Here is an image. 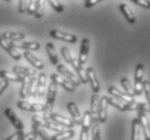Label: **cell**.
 <instances>
[{
    "mask_svg": "<svg viewBox=\"0 0 150 140\" xmlns=\"http://www.w3.org/2000/svg\"><path fill=\"white\" fill-rule=\"evenodd\" d=\"M56 92H57V85L56 83H54L53 81H51L50 85H49L48 89V95H47V103L45 105V111L42 115L49 119V115L52 113V109L54 107V101L55 97H56Z\"/></svg>",
    "mask_w": 150,
    "mask_h": 140,
    "instance_id": "cell-1",
    "label": "cell"
},
{
    "mask_svg": "<svg viewBox=\"0 0 150 140\" xmlns=\"http://www.w3.org/2000/svg\"><path fill=\"white\" fill-rule=\"evenodd\" d=\"M106 100H107L108 105H111L120 111H134V110L136 111L138 108V103H135V101L125 103V101H122V100L113 98V97H106Z\"/></svg>",
    "mask_w": 150,
    "mask_h": 140,
    "instance_id": "cell-2",
    "label": "cell"
},
{
    "mask_svg": "<svg viewBox=\"0 0 150 140\" xmlns=\"http://www.w3.org/2000/svg\"><path fill=\"white\" fill-rule=\"evenodd\" d=\"M138 113V121L140 123V127H142V134H144L145 136V140H150V132H149V113L144 112V111H139L137 110Z\"/></svg>",
    "mask_w": 150,
    "mask_h": 140,
    "instance_id": "cell-3",
    "label": "cell"
},
{
    "mask_svg": "<svg viewBox=\"0 0 150 140\" xmlns=\"http://www.w3.org/2000/svg\"><path fill=\"white\" fill-rule=\"evenodd\" d=\"M50 36L54 39H57V40H62V41L69 42V43H76L77 42V37L75 34H67V32H64L62 30H57V29H53V30L50 31Z\"/></svg>",
    "mask_w": 150,
    "mask_h": 140,
    "instance_id": "cell-4",
    "label": "cell"
},
{
    "mask_svg": "<svg viewBox=\"0 0 150 140\" xmlns=\"http://www.w3.org/2000/svg\"><path fill=\"white\" fill-rule=\"evenodd\" d=\"M57 71L61 73V75L63 78H65L66 80H68L69 82H71L76 87L80 85V81H79V79L77 78V75H76L75 73H72L71 71H69L64 65H62V64L61 65H57Z\"/></svg>",
    "mask_w": 150,
    "mask_h": 140,
    "instance_id": "cell-5",
    "label": "cell"
},
{
    "mask_svg": "<svg viewBox=\"0 0 150 140\" xmlns=\"http://www.w3.org/2000/svg\"><path fill=\"white\" fill-rule=\"evenodd\" d=\"M49 119L52 120V121H54L55 123L62 125L63 127L65 126V127H68V128H72V127L75 126V123L72 122L71 119H69L67 116L61 115V114H58V113L52 112L51 114L49 115Z\"/></svg>",
    "mask_w": 150,
    "mask_h": 140,
    "instance_id": "cell-6",
    "label": "cell"
},
{
    "mask_svg": "<svg viewBox=\"0 0 150 140\" xmlns=\"http://www.w3.org/2000/svg\"><path fill=\"white\" fill-rule=\"evenodd\" d=\"M51 81L56 83V85H62L66 91H68V92H75L76 86L74 85L71 82H69L68 80H66L65 78H63L62 75L53 73V75H51Z\"/></svg>",
    "mask_w": 150,
    "mask_h": 140,
    "instance_id": "cell-7",
    "label": "cell"
},
{
    "mask_svg": "<svg viewBox=\"0 0 150 140\" xmlns=\"http://www.w3.org/2000/svg\"><path fill=\"white\" fill-rule=\"evenodd\" d=\"M89 50H90V40L88 38H83L81 42L80 52H79V57H78V62L81 66L84 65L85 63H86V61H88Z\"/></svg>",
    "mask_w": 150,
    "mask_h": 140,
    "instance_id": "cell-8",
    "label": "cell"
},
{
    "mask_svg": "<svg viewBox=\"0 0 150 140\" xmlns=\"http://www.w3.org/2000/svg\"><path fill=\"white\" fill-rule=\"evenodd\" d=\"M0 46L4 49V51H7L10 56H12V58H14L15 61H20L21 57H22V55L18 53L16 49L14 48L12 43L10 41H8V40H4L2 38H0Z\"/></svg>",
    "mask_w": 150,
    "mask_h": 140,
    "instance_id": "cell-9",
    "label": "cell"
},
{
    "mask_svg": "<svg viewBox=\"0 0 150 140\" xmlns=\"http://www.w3.org/2000/svg\"><path fill=\"white\" fill-rule=\"evenodd\" d=\"M71 66L74 67L75 71L77 72V78L79 79L80 83H83V84H86L88 83V77H86V72H85V69L82 67L78 62V58H72L71 61Z\"/></svg>",
    "mask_w": 150,
    "mask_h": 140,
    "instance_id": "cell-10",
    "label": "cell"
},
{
    "mask_svg": "<svg viewBox=\"0 0 150 140\" xmlns=\"http://www.w3.org/2000/svg\"><path fill=\"white\" fill-rule=\"evenodd\" d=\"M107 100H106V96H103L99 98V106L98 111H97V119H98L99 123H105L107 121Z\"/></svg>",
    "mask_w": 150,
    "mask_h": 140,
    "instance_id": "cell-11",
    "label": "cell"
},
{
    "mask_svg": "<svg viewBox=\"0 0 150 140\" xmlns=\"http://www.w3.org/2000/svg\"><path fill=\"white\" fill-rule=\"evenodd\" d=\"M4 113H6V116L9 119V121L11 122V124L13 125L15 129L18 130V132L23 130L24 125H23V123H22V121L16 116V114L13 112V110H11L10 108H7V109L4 110Z\"/></svg>",
    "mask_w": 150,
    "mask_h": 140,
    "instance_id": "cell-12",
    "label": "cell"
},
{
    "mask_svg": "<svg viewBox=\"0 0 150 140\" xmlns=\"http://www.w3.org/2000/svg\"><path fill=\"white\" fill-rule=\"evenodd\" d=\"M86 72V77H88V82H90L91 86H92V89L94 94H98L99 92V83L98 80H97V77H96V73L94 71V69L92 67H89V68L85 70Z\"/></svg>",
    "mask_w": 150,
    "mask_h": 140,
    "instance_id": "cell-13",
    "label": "cell"
},
{
    "mask_svg": "<svg viewBox=\"0 0 150 140\" xmlns=\"http://www.w3.org/2000/svg\"><path fill=\"white\" fill-rule=\"evenodd\" d=\"M11 43H12V45H13L14 48H20V49H23V50H26L27 52L29 51H38L39 49H40V44L38 43V42L36 41H30V42H12L10 41Z\"/></svg>",
    "mask_w": 150,
    "mask_h": 140,
    "instance_id": "cell-14",
    "label": "cell"
},
{
    "mask_svg": "<svg viewBox=\"0 0 150 140\" xmlns=\"http://www.w3.org/2000/svg\"><path fill=\"white\" fill-rule=\"evenodd\" d=\"M67 110H68L69 114L71 115L72 117V122L75 124H81V115H80V111H79L78 107H77V105H76V103H74V101H70V103H68V105H67Z\"/></svg>",
    "mask_w": 150,
    "mask_h": 140,
    "instance_id": "cell-15",
    "label": "cell"
},
{
    "mask_svg": "<svg viewBox=\"0 0 150 140\" xmlns=\"http://www.w3.org/2000/svg\"><path fill=\"white\" fill-rule=\"evenodd\" d=\"M108 92H109V94L112 96L113 98L120 99V100L125 101V103H132V101H134L133 97H131V96L126 95L125 93H122L121 91L117 89L115 86H110L109 89H108Z\"/></svg>",
    "mask_w": 150,
    "mask_h": 140,
    "instance_id": "cell-16",
    "label": "cell"
},
{
    "mask_svg": "<svg viewBox=\"0 0 150 140\" xmlns=\"http://www.w3.org/2000/svg\"><path fill=\"white\" fill-rule=\"evenodd\" d=\"M23 56H24L25 59L30 63L31 65L34 66L36 69H43V67H45V64H43V62H42V61H40L39 58H37L36 56H34L30 52L25 51L24 53H23Z\"/></svg>",
    "mask_w": 150,
    "mask_h": 140,
    "instance_id": "cell-17",
    "label": "cell"
},
{
    "mask_svg": "<svg viewBox=\"0 0 150 140\" xmlns=\"http://www.w3.org/2000/svg\"><path fill=\"white\" fill-rule=\"evenodd\" d=\"M1 38L4 40H8V41L18 42L25 39V34L22 32H17V31H7L1 36Z\"/></svg>",
    "mask_w": 150,
    "mask_h": 140,
    "instance_id": "cell-18",
    "label": "cell"
},
{
    "mask_svg": "<svg viewBox=\"0 0 150 140\" xmlns=\"http://www.w3.org/2000/svg\"><path fill=\"white\" fill-rule=\"evenodd\" d=\"M45 85H47V75L41 72L39 78L37 79V94L39 97H43L45 93Z\"/></svg>",
    "mask_w": 150,
    "mask_h": 140,
    "instance_id": "cell-19",
    "label": "cell"
},
{
    "mask_svg": "<svg viewBox=\"0 0 150 140\" xmlns=\"http://www.w3.org/2000/svg\"><path fill=\"white\" fill-rule=\"evenodd\" d=\"M0 78L7 80L8 82H23L25 77L17 75L15 73H11L9 71H6V70H1L0 71Z\"/></svg>",
    "mask_w": 150,
    "mask_h": 140,
    "instance_id": "cell-20",
    "label": "cell"
},
{
    "mask_svg": "<svg viewBox=\"0 0 150 140\" xmlns=\"http://www.w3.org/2000/svg\"><path fill=\"white\" fill-rule=\"evenodd\" d=\"M13 73L17 75H22V77H27V78H31V77H34L37 72L36 70L33 68H28V67H14L13 68Z\"/></svg>",
    "mask_w": 150,
    "mask_h": 140,
    "instance_id": "cell-21",
    "label": "cell"
},
{
    "mask_svg": "<svg viewBox=\"0 0 150 140\" xmlns=\"http://www.w3.org/2000/svg\"><path fill=\"white\" fill-rule=\"evenodd\" d=\"M119 9H120V11L123 13L124 17L126 18V21L129 22L130 24H134V23L136 22V18H135V16H134L133 12H132V10H131L130 7H129L127 4H121L119 6Z\"/></svg>",
    "mask_w": 150,
    "mask_h": 140,
    "instance_id": "cell-22",
    "label": "cell"
},
{
    "mask_svg": "<svg viewBox=\"0 0 150 140\" xmlns=\"http://www.w3.org/2000/svg\"><path fill=\"white\" fill-rule=\"evenodd\" d=\"M140 136H142L140 123L138 119H135L132 122V137H131V140H142L140 139Z\"/></svg>",
    "mask_w": 150,
    "mask_h": 140,
    "instance_id": "cell-23",
    "label": "cell"
},
{
    "mask_svg": "<svg viewBox=\"0 0 150 140\" xmlns=\"http://www.w3.org/2000/svg\"><path fill=\"white\" fill-rule=\"evenodd\" d=\"M47 48V52H48L49 58H50V62L52 63V65H58V57H57V53L55 51L54 44L49 42L45 45Z\"/></svg>",
    "mask_w": 150,
    "mask_h": 140,
    "instance_id": "cell-24",
    "label": "cell"
},
{
    "mask_svg": "<svg viewBox=\"0 0 150 140\" xmlns=\"http://www.w3.org/2000/svg\"><path fill=\"white\" fill-rule=\"evenodd\" d=\"M99 97L98 94H94L92 96V101H91V110H90V113H91V117L94 119V117H97V111H98V106H99Z\"/></svg>",
    "mask_w": 150,
    "mask_h": 140,
    "instance_id": "cell-25",
    "label": "cell"
},
{
    "mask_svg": "<svg viewBox=\"0 0 150 140\" xmlns=\"http://www.w3.org/2000/svg\"><path fill=\"white\" fill-rule=\"evenodd\" d=\"M43 128L53 130V132H56V133H61V132L64 130V127L62 126V125L55 123L54 121H52V120H50V119H47L45 125H43Z\"/></svg>",
    "mask_w": 150,
    "mask_h": 140,
    "instance_id": "cell-26",
    "label": "cell"
},
{
    "mask_svg": "<svg viewBox=\"0 0 150 140\" xmlns=\"http://www.w3.org/2000/svg\"><path fill=\"white\" fill-rule=\"evenodd\" d=\"M74 136H75L74 130H63L61 133H57L56 135L52 136V140H67L72 138Z\"/></svg>",
    "mask_w": 150,
    "mask_h": 140,
    "instance_id": "cell-27",
    "label": "cell"
},
{
    "mask_svg": "<svg viewBox=\"0 0 150 140\" xmlns=\"http://www.w3.org/2000/svg\"><path fill=\"white\" fill-rule=\"evenodd\" d=\"M20 95L22 99H26L29 97V78H27V77H25V79L22 82Z\"/></svg>",
    "mask_w": 150,
    "mask_h": 140,
    "instance_id": "cell-28",
    "label": "cell"
},
{
    "mask_svg": "<svg viewBox=\"0 0 150 140\" xmlns=\"http://www.w3.org/2000/svg\"><path fill=\"white\" fill-rule=\"evenodd\" d=\"M91 124H92V117H91V113L90 111H85L81 120V126L82 129L89 130L91 129Z\"/></svg>",
    "mask_w": 150,
    "mask_h": 140,
    "instance_id": "cell-29",
    "label": "cell"
},
{
    "mask_svg": "<svg viewBox=\"0 0 150 140\" xmlns=\"http://www.w3.org/2000/svg\"><path fill=\"white\" fill-rule=\"evenodd\" d=\"M92 140H100V136H99V122L97 117L92 119Z\"/></svg>",
    "mask_w": 150,
    "mask_h": 140,
    "instance_id": "cell-30",
    "label": "cell"
},
{
    "mask_svg": "<svg viewBox=\"0 0 150 140\" xmlns=\"http://www.w3.org/2000/svg\"><path fill=\"white\" fill-rule=\"evenodd\" d=\"M120 83H121L122 87L124 89V91H125L126 95L133 97L134 91H133V86H132V84H131V82H130V80L126 78H122L121 79V81H120Z\"/></svg>",
    "mask_w": 150,
    "mask_h": 140,
    "instance_id": "cell-31",
    "label": "cell"
},
{
    "mask_svg": "<svg viewBox=\"0 0 150 140\" xmlns=\"http://www.w3.org/2000/svg\"><path fill=\"white\" fill-rule=\"evenodd\" d=\"M33 129L37 133V135H39V136L42 138V140H52V136H50V135L47 133L45 128H43V127L37 126V125H34V124H33Z\"/></svg>",
    "mask_w": 150,
    "mask_h": 140,
    "instance_id": "cell-32",
    "label": "cell"
},
{
    "mask_svg": "<svg viewBox=\"0 0 150 140\" xmlns=\"http://www.w3.org/2000/svg\"><path fill=\"white\" fill-rule=\"evenodd\" d=\"M37 95V78L31 77L29 78V97L35 98Z\"/></svg>",
    "mask_w": 150,
    "mask_h": 140,
    "instance_id": "cell-33",
    "label": "cell"
},
{
    "mask_svg": "<svg viewBox=\"0 0 150 140\" xmlns=\"http://www.w3.org/2000/svg\"><path fill=\"white\" fill-rule=\"evenodd\" d=\"M144 77V66L143 64H138L135 69V83H142L143 82Z\"/></svg>",
    "mask_w": 150,
    "mask_h": 140,
    "instance_id": "cell-34",
    "label": "cell"
},
{
    "mask_svg": "<svg viewBox=\"0 0 150 140\" xmlns=\"http://www.w3.org/2000/svg\"><path fill=\"white\" fill-rule=\"evenodd\" d=\"M39 4H40V1H39V0H30V1H29V4H28V9L26 13H28L29 15H35L38 7H39Z\"/></svg>",
    "mask_w": 150,
    "mask_h": 140,
    "instance_id": "cell-35",
    "label": "cell"
},
{
    "mask_svg": "<svg viewBox=\"0 0 150 140\" xmlns=\"http://www.w3.org/2000/svg\"><path fill=\"white\" fill-rule=\"evenodd\" d=\"M31 120H33V124H34V125L43 127L45 121H47V117H45L43 115H40V114H36V115L33 116Z\"/></svg>",
    "mask_w": 150,
    "mask_h": 140,
    "instance_id": "cell-36",
    "label": "cell"
},
{
    "mask_svg": "<svg viewBox=\"0 0 150 140\" xmlns=\"http://www.w3.org/2000/svg\"><path fill=\"white\" fill-rule=\"evenodd\" d=\"M142 84H143V92L145 93V96H146V99H147V103H149V100H150V81L147 79V80H145V81H143L142 82Z\"/></svg>",
    "mask_w": 150,
    "mask_h": 140,
    "instance_id": "cell-37",
    "label": "cell"
},
{
    "mask_svg": "<svg viewBox=\"0 0 150 140\" xmlns=\"http://www.w3.org/2000/svg\"><path fill=\"white\" fill-rule=\"evenodd\" d=\"M61 53H62V56L64 57V59H65L66 63H71L72 61V56H71V53H70V51H69L68 48H66V46H63V48L61 49Z\"/></svg>",
    "mask_w": 150,
    "mask_h": 140,
    "instance_id": "cell-38",
    "label": "cell"
},
{
    "mask_svg": "<svg viewBox=\"0 0 150 140\" xmlns=\"http://www.w3.org/2000/svg\"><path fill=\"white\" fill-rule=\"evenodd\" d=\"M49 4H50L56 12H58V13H61V12L64 11L63 4H62L61 2H58V1H55V0H49Z\"/></svg>",
    "mask_w": 150,
    "mask_h": 140,
    "instance_id": "cell-39",
    "label": "cell"
},
{
    "mask_svg": "<svg viewBox=\"0 0 150 140\" xmlns=\"http://www.w3.org/2000/svg\"><path fill=\"white\" fill-rule=\"evenodd\" d=\"M18 12L20 13H26L28 9V4H29V1L28 0H21L18 1Z\"/></svg>",
    "mask_w": 150,
    "mask_h": 140,
    "instance_id": "cell-40",
    "label": "cell"
},
{
    "mask_svg": "<svg viewBox=\"0 0 150 140\" xmlns=\"http://www.w3.org/2000/svg\"><path fill=\"white\" fill-rule=\"evenodd\" d=\"M30 111L31 112H43L45 111V105H41V103H31Z\"/></svg>",
    "mask_w": 150,
    "mask_h": 140,
    "instance_id": "cell-41",
    "label": "cell"
},
{
    "mask_svg": "<svg viewBox=\"0 0 150 140\" xmlns=\"http://www.w3.org/2000/svg\"><path fill=\"white\" fill-rule=\"evenodd\" d=\"M30 105L31 103L24 101V100H21L16 103L17 108H20L21 110H24V111H30Z\"/></svg>",
    "mask_w": 150,
    "mask_h": 140,
    "instance_id": "cell-42",
    "label": "cell"
},
{
    "mask_svg": "<svg viewBox=\"0 0 150 140\" xmlns=\"http://www.w3.org/2000/svg\"><path fill=\"white\" fill-rule=\"evenodd\" d=\"M37 137H38L37 133H36L35 130H33L30 133L23 134V136H22V138H21L20 140H35Z\"/></svg>",
    "mask_w": 150,
    "mask_h": 140,
    "instance_id": "cell-43",
    "label": "cell"
},
{
    "mask_svg": "<svg viewBox=\"0 0 150 140\" xmlns=\"http://www.w3.org/2000/svg\"><path fill=\"white\" fill-rule=\"evenodd\" d=\"M133 91H134V96H139L143 93V84L142 83H135Z\"/></svg>",
    "mask_w": 150,
    "mask_h": 140,
    "instance_id": "cell-44",
    "label": "cell"
},
{
    "mask_svg": "<svg viewBox=\"0 0 150 140\" xmlns=\"http://www.w3.org/2000/svg\"><path fill=\"white\" fill-rule=\"evenodd\" d=\"M133 2L138 4V6H140V7L146 8V9H149L150 8V2L147 1V0H133Z\"/></svg>",
    "mask_w": 150,
    "mask_h": 140,
    "instance_id": "cell-45",
    "label": "cell"
},
{
    "mask_svg": "<svg viewBox=\"0 0 150 140\" xmlns=\"http://www.w3.org/2000/svg\"><path fill=\"white\" fill-rule=\"evenodd\" d=\"M43 11H45V8H43V4H41V1H40V4H39L37 11H36V13H35V17L41 18V17L43 16Z\"/></svg>",
    "mask_w": 150,
    "mask_h": 140,
    "instance_id": "cell-46",
    "label": "cell"
},
{
    "mask_svg": "<svg viewBox=\"0 0 150 140\" xmlns=\"http://www.w3.org/2000/svg\"><path fill=\"white\" fill-rule=\"evenodd\" d=\"M23 130H21V132H18V130H16V133L13 134L12 136H10L9 138H7L6 140H20L21 138H22V136H23Z\"/></svg>",
    "mask_w": 150,
    "mask_h": 140,
    "instance_id": "cell-47",
    "label": "cell"
},
{
    "mask_svg": "<svg viewBox=\"0 0 150 140\" xmlns=\"http://www.w3.org/2000/svg\"><path fill=\"white\" fill-rule=\"evenodd\" d=\"M100 2V0H85L84 1V7L85 8H91L93 6H95V4H99Z\"/></svg>",
    "mask_w": 150,
    "mask_h": 140,
    "instance_id": "cell-48",
    "label": "cell"
},
{
    "mask_svg": "<svg viewBox=\"0 0 150 140\" xmlns=\"http://www.w3.org/2000/svg\"><path fill=\"white\" fill-rule=\"evenodd\" d=\"M9 85V82H8L7 80H4V79H1V81H0V95L4 93V91L8 87Z\"/></svg>",
    "mask_w": 150,
    "mask_h": 140,
    "instance_id": "cell-49",
    "label": "cell"
},
{
    "mask_svg": "<svg viewBox=\"0 0 150 140\" xmlns=\"http://www.w3.org/2000/svg\"><path fill=\"white\" fill-rule=\"evenodd\" d=\"M89 130L81 129V134H80V139L79 140H89Z\"/></svg>",
    "mask_w": 150,
    "mask_h": 140,
    "instance_id": "cell-50",
    "label": "cell"
},
{
    "mask_svg": "<svg viewBox=\"0 0 150 140\" xmlns=\"http://www.w3.org/2000/svg\"><path fill=\"white\" fill-rule=\"evenodd\" d=\"M0 38H1V36H0Z\"/></svg>",
    "mask_w": 150,
    "mask_h": 140,
    "instance_id": "cell-51",
    "label": "cell"
}]
</instances>
